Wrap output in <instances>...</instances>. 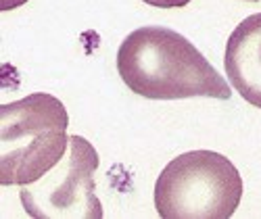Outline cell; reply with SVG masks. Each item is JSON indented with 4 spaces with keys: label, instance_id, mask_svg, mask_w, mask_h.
<instances>
[{
    "label": "cell",
    "instance_id": "7",
    "mask_svg": "<svg viewBox=\"0 0 261 219\" xmlns=\"http://www.w3.org/2000/svg\"><path fill=\"white\" fill-rule=\"evenodd\" d=\"M25 3H28V0H0V9H3V11H13V9L25 5Z\"/></svg>",
    "mask_w": 261,
    "mask_h": 219
},
{
    "label": "cell",
    "instance_id": "4",
    "mask_svg": "<svg viewBox=\"0 0 261 219\" xmlns=\"http://www.w3.org/2000/svg\"><path fill=\"white\" fill-rule=\"evenodd\" d=\"M98 152L82 138L71 136L63 159L40 180L21 186L19 199L36 219H100L102 205L94 192Z\"/></svg>",
    "mask_w": 261,
    "mask_h": 219
},
{
    "label": "cell",
    "instance_id": "8",
    "mask_svg": "<svg viewBox=\"0 0 261 219\" xmlns=\"http://www.w3.org/2000/svg\"><path fill=\"white\" fill-rule=\"evenodd\" d=\"M247 3H259V0H247Z\"/></svg>",
    "mask_w": 261,
    "mask_h": 219
},
{
    "label": "cell",
    "instance_id": "5",
    "mask_svg": "<svg viewBox=\"0 0 261 219\" xmlns=\"http://www.w3.org/2000/svg\"><path fill=\"white\" fill-rule=\"evenodd\" d=\"M224 69L234 90L261 108V13L243 19L230 34Z\"/></svg>",
    "mask_w": 261,
    "mask_h": 219
},
{
    "label": "cell",
    "instance_id": "2",
    "mask_svg": "<svg viewBox=\"0 0 261 219\" xmlns=\"http://www.w3.org/2000/svg\"><path fill=\"white\" fill-rule=\"evenodd\" d=\"M69 115L59 98L36 92L0 106V184L25 186L65 155Z\"/></svg>",
    "mask_w": 261,
    "mask_h": 219
},
{
    "label": "cell",
    "instance_id": "1",
    "mask_svg": "<svg viewBox=\"0 0 261 219\" xmlns=\"http://www.w3.org/2000/svg\"><path fill=\"white\" fill-rule=\"evenodd\" d=\"M117 71L134 94L150 100L232 96V88L205 54L188 38L163 25L127 34L117 50Z\"/></svg>",
    "mask_w": 261,
    "mask_h": 219
},
{
    "label": "cell",
    "instance_id": "6",
    "mask_svg": "<svg viewBox=\"0 0 261 219\" xmlns=\"http://www.w3.org/2000/svg\"><path fill=\"white\" fill-rule=\"evenodd\" d=\"M142 3L155 7V9H182L192 0H142Z\"/></svg>",
    "mask_w": 261,
    "mask_h": 219
},
{
    "label": "cell",
    "instance_id": "3",
    "mask_svg": "<svg viewBox=\"0 0 261 219\" xmlns=\"http://www.w3.org/2000/svg\"><path fill=\"white\" fill-rule=\"evenodd\" d=\"M241 199V173L215 150H188L171 159L155 182L161 219H228Z\"/></svg>",
    "mask_w": 261,
    "mask_h": 219
}]
</instances>
